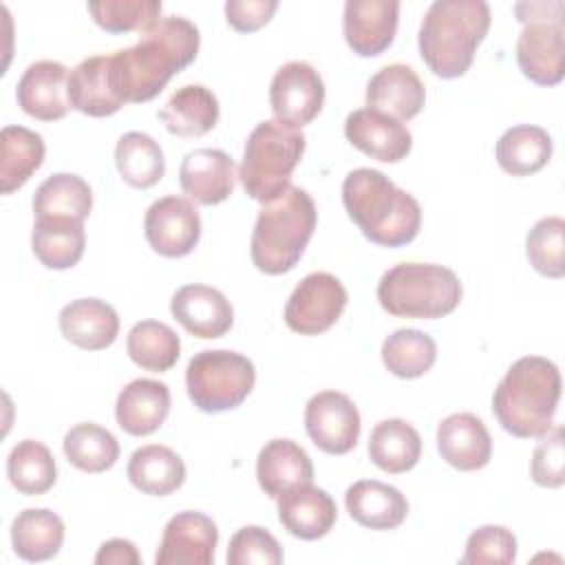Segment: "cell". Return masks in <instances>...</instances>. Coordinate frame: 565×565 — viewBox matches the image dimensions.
<instances>
[{
	"mask_svg": "<svg viewBox=\"0 0 565 565\" xmlns=\"http://www.w3.org/2000/svg\"><path fill=\"white\" fill-rule=\"evenodd\" d=\"M201 35L194 22L181 15L159 18L137 44L110 55V79L124 104H143L157 97L166 84L199 53Z\"/></svg>",
	"mask_w": 565,
	"mask_h": 565,
	"instance_id": "6da1fadb",
	"label": "cell"
},
{
	"mask_svg": "<svg viewBox=\"0 0 565 565\" xmlns=\"http://www.w3.org/2000/svg\"><path fill=\"white\" fill-rule=\"evenodd\" d=\"M342 203L349 218L375 245L402 247L419 234L422 207L417 199L380 170H351L342 181Z\"/></svg>",
	"mask_w": 565,
	"mask_h": 565,
	"instance_id": "7a4b0ae2",
	"label": "cell"
},
{
	"mask_svg": "<svg viewBox=\"0 0 565 565\" xmlns=\"http://www.w3.org/2000/svg\"><path fill=\"white\" fill-rule=\"evenodd\" d=\"M558 399V366L541 355H523L497 384L492 413L505 433L534 439L543 437L554 426Z\"/></svg>",
	"mask_w": 565,
	"mask_h": 565,
	"instance_id": "3957f363",
	"label": "cell"
},
{
	"mask_svg": "<svg viewBox=\"0 0 565 565\" xmlns=\"http://www.w3.org/2000/svg\"><path fill=\"white\" fill-rule=\"evenodd\" d=\"M490 7L483 0H435L419 24V55L433 75L461 77L490 29Z\"/></svg>",
	"mask_w": 565,
	"mask_h": 565,
	"instance_id": "277c9868",
	"label": "cell"
},
{
	"mask_svg": "<svg viewBox=\"0 0 565 565\" xmlns=\"http://www.w3.org/2000/svg\"><path fill=\"white\" fill-rule=\"evenodd\" d=\"M318 212L307 190L289 185L278 199L263 203L249 243V254L263 274L294 269L316 230Z\"/></svg>",
	"mask_w": 565,
	"mask_h": 565,
	"instance_id": "5b68a950",
	"label": "cell"
},
{
	"mask_svg": "<svg viewBox=\"0 0 565 565\" xmlns=\"http://www.w3.org/2000/svg\"><path fill=\"white\" fill-rule=\"evenodd\" d=\"M461 294L457 274L433 263H399L377 282V300L395 318H444L459 307Z\"/></svg>",
	"mask_w": 565,
	"mask_h": 565,
	"instance_id": "8992f818",
	"label": "cell"
},
{
	"mask_svg": "<svg viewBox=\"0 0 565 565\" xmlns=\"http://www.w3.org/2000/svg\"><path fill=\"white\" fill-rule=\"evenodd\" d=\"M305 152V135L276 119L260 121L247 137L238 179L247 196L258 203L278 199Z\"/></svg>",
	"mask_w": 565,
	"mask_h": 565,
	"instance_id": "52a82bcc",
	"label": "cell"
},
{
	"mask_svg": "<svg viewBox=\"0 0 565 565\" xmlns=\"http://www.w3.org/2000/svg\"><path fill=\"white\" fill-rule=\"evenodd\" d=\"M254 384L256 369L252 360L227 349L199 351L185 369L188 395L203 413H223L241 406Z\"/></svg>",
	"mask_w": 565,
	"mask_h": 565,
	"instance_id": "ba28073f",
	"label": "cell"
},
{
	"mask_svg": "<svg viewBox=\"0 0 565 565\" xmlns=\"http://www.w3.org/2000/svg\"><path fill=\"white\" fill-rule=\"evenodd\" d=\"M347 289L333 274H307L285 305V324L300 335H318L331 329L347 307Z\"/></svg>",
	"mask_w": 565,
	"mask_h": 565,
	"instance_id": "9c48e42d",
	"label": "cell"
},
{
	"mask_svg": "<svg viewBox=\"0 0 565 565\" xmlns=\"http://www.w3.org/2000/svg\"><path fill=\"white\" fill-rule=\"evenodd\" d=\"M269 104L276 121L289 128H302L322 110L324 82L309 62L291 60L271 77Z\"/></svg>",
	"mask_w": 565,
	"mask_h": 565,
	"instance_id": "30bf717a",
	"label": "cell"
},
{
	"mask_svg": "<svg viewBox=\"0 0 565 565\" xmlns=\"http://www.w3.org/2000/svg\"><path fill=\"white\" fill-rule=\"evenodd\" d=\"M309 439L327 455H347L360 439V413L340 391H320L305 406Z\"/></svg>",
	"mask_w": 565,
	"mask_h": 565,
	"instance_id": "8fae6325",
	"label": "cell"
},
{
	"mask_svg": "<svg viewBox=\"0 0 565 565\" xmlns=\"http://www.w3.org/2000/svg\"><path fill=\"white\" fill-rule=\"evenodd\" d=\"M143 234L157 254L181 258L188 256L201 238V216L190 199L170 194L157 199L146 210Z\"/></svg>",
	"mask_w": 565,
	"mask_h": 565,
	"instance_id": "7c38bea8",
	"label": "cell"
},
{
	"mask_svg": "<svg viewBox=\"0 0 565 565\" xmlns=\"http://www.w3.org/2000/svg\"><path fill=\"white\" fill-rule=\"evenodd\" d=\"M218 543L216 523L196 510L177 512L163 527L157 565H210Z\"/></svg>",
	"mask_w": 565,
	"mask_h": 565,
	"instance_id": "4fadbf2b",
	"label": "cell"
},
{
	"mask_svg": "<svg viewBox=\"0 0 565 565\" xmlns=\"http://www.w3.org/2000/svg\"><path fill=\"white\" fill-rule=\"evenodd\" d=\"M397 20V0H349L342 15L344 40L360 57L382 55L395 40Z\"/></svg>",
	"mask_w": 565,
	"mask_h": 565,
	"instance_id": "5bb4252c",
	"label": "cell"
},
{
	"mask_svg": "<svg viewBox=\"0 0 565 565\" xmlns=\"http://www.w3.org/2000/svg\"><path fill=\"white\" fill-rule=\"evenodd\" d=\"M344 137L353 148L384 163H397L406 159L413 148L411 130L373 108H358L349 113L344 121Z\"/></svg>",
	"mask_w": 565,
	"mask_h": 565,
	"instance_id": "9a60e30c",
	"label": "cell"
},
{
	"mask_svg": "<svg viewBox=\"0 0 565 565\" xmlns=\"http://www.w3.org/2000/svg\"><path fill=\"white\" fill-rule=\"evenodd\" d=\"M170 313L190 333L201 340L223 338L234 324L230 300L207 285H183L170 300Z\"/></svg>",
	"mask_w": 565,
	"mask_h": 565,
	"instance_id": "2e32d148",
	"label": "cell"
},
{
	"mask_svg": "<svg viewBox=\"0 0 565 565\" xmlns=\"http://www.w3.org/2000/svg\"><path fill=\"white\" fill-rule=\"evenodd\" d=\"M236 163L218 148H199L183 157L179 181L183 194L199 205L223 203L236 185Z\"/></svg>",
	"mask_w": 565,
	"mask_h": 565,
	"instance_id": "e0dca14e",
	"label": "cell"
},
{
	"mask_svg": "<svg viewBox=\"0 0 565 565\" xmlns=\"http://www.w3.org/2000/svg\"><path fill=\"white\" fill-rule=\"evenodd\" d=\"M516 64L539 86H556L565 75V29L563 24H525L516 40Z\"/></svg>",
	"mask_w": 565,
	"mask_h": 565,
	"instance_id": "ac0fdd59",
	"label": "cell"
},
{
	"mask_svg": "<svg viewBox=\"0 0 565 565\" xmlns=\"http://www.w3.org/2000/svg\"><path fill=\"white\" fill-rule=\"evenodd\" d=\"M15 97L20 108L40 121L62 119L71 108L68 68L55 60L29 64L15 86Z\"/></svg>",
	"mask_w": 565,
	"mask_h": 565,
	"instance_id": "d6986e66",
	"label": "cell"
},
{
	"mask_svg": "<svg viewBox=\"0 0 565 565\" xmlns=\"http://www.w3.org/2000/svg\"><path fill=\"white\" fill-rule=\"evenodd\" d=\"M426 102V88L419 75L406 64L382 66L366 84V108L380 110L397 121L419 115Z\"/></svg>",
	"mask_w": 565,
	"mask_h": 565,
	"instance_id": "ffe728a7",
	"label": "cell"
},
{
	"mask_svg": "<svg viewBox=\"0 0 565 565\" xmlns=\"http://www.w3.org/2000/svg\"><path fill=\"white\" fill-rule=\"evenodd\" d=\"M437 448L441 459L463 472L488 466L492 439L486 424L472 413H452L437 426Z\"/></svg>",
	"mask_w": 565,
	"mask_h": 565,
	"instance_id": "44dd1931",
	"label": "cell"
},
{
	"mask_svg": "<svg viewBox=\"0 0 565 565\" xmlns=\"http://www.w3.org/2000/svg\"><path fill=\"white\" fill-rule=\"evenodd\" d=\"M278 521L282 527L302 541H316L329 534L338 519L331 494L311 483L296 486L278 499Z\"/></svg>",
	"mask_w": 565,
	"mask_h": 565,
	"instance_id": "7402d4cb",
	"label": "cell"
},
{
	"mask_svg": "<svg viewBox=\"0 0 565 565\" xmlns=\"http://www.w3.org/2000/svg\"><path fill=\"white\" fill-rule=\"evenodd\" d=\"M170 413V388L159 380L139 377L128 382L115 404V417L121 430L132 437H146L161 428Z\"/></svg>",
	"mask_w": 565,
	"mask_h": 565,
	"instance_id": "603a6c76",
	"label": "cell"
},
{
	"mask_svg": "<svg viewBox=\"0 0 565 565\" xmlns=\"http://www.w3.org/2000/svg\"><path fill=\"white\" fill-rule=\"evenodd\" d=\"M62 335L86 351H102L117 340L119 316L99 298H79L60 311Z\"/></svg>",
	"mask_w": 565,
	"mask_h": 565,
	"instance_id": "cb8c5ba5",
	"label": "cell"
},
{
	"mask_svg": "<svg viewBox=\"0 0 565 565\" xmlns=\"http://www.w3.org/2000/svg\"><path fill=\"white\" fill-rule=\"evenodd\" d=\"M258 486L269 499H278L282 492L311 483L313 463L302 446L291 439L267 441L256 459Z\"/></svg>",
	"mask_w": 565,
	"mask_h": 565,
	"instance_id": "d4e9b609",
	"label": "cell"
},
{
	"mask_svg": "<svg viewBox=\"0 0 565 565\" xmlns=\"http://www.w3.org/2000/svg\"><path fill=\"white\" fill-rule=\"evenodd\" d=\"M344 505L351 519L369 530H395L408 514L406 497L397 488L375 479H362L349 486Z\"/></svg>",
	"mask_w": 565,
	"mask_h": 565,
	"instance_id": "484cf974",
	"label": "cell"
},
{
	"mask_svg": "<svg viewBox=\"0 0 565 565\" xmlns=\"http://www.w3.org/2000/svg\"><path fill=\"white\" fill-rule=\"evenodd\" d=\"M68 104L88 117H108L124 106L113 88L110 55L86 57L68 73Z\"/></svg>",
	"mask_w": 565,
	"mask_h": 565,
	"instance_id": "4316f807",
	"label": "cell"
},
{
	"mask_svg": "<svg viewBox=\"0 0 565 565\" xmlns=\"http://www.w3.org/2000/svg\"><path fill=\"white\" fill-rule=\"evenodd\" d=\"M218 113V99L207 86L185 84L172 93L159 117L177 137H203L216 126Z\"/></svg>",
	"mask_w": 565,
	"mask_h": 565,
	"instance_id": "83f0119b",
	"label": "cell"
},
{
	"mask_svg": "<svg viewBox=\"0 0 565 565\" xmlns=\"http://www.w3.org/2000/svg\"><path fill=\"white\" fill-rule=\"evenodd\" d=\"M126 472L130 483L150 497H168L185 481L183 459L161 444L137 448L128 459Z\"/></svg>",
	"mask_w": 565,
	"mask_h": 565,
	"instance_id": "f1b7e54d",
	"label": "cell"
},
{
	"mask_svg": "<svg viewBox=\"0 0 565 565\" xmlns=\"http://www.w3.org/2000/svg\"><path fill=\"white\" fill-rule=\"evenodd\" d=\"M86 247L84 221L75 218H35L31 230V249L49 269H68L79 263Z\"/></svg>",
	"mask_w": 565,
	"mask_h": 565,
	"instance_id": "f546056e",
	"label": "cell"
},
{
	"mask_svg": "<svg viewBox=\"0 0 565 565\" xmlns=\"http://www.w3.org/2000/svg\"><path fill=\"white\" fill-rule=\"evenodd\" d=\"M44 139L24 126H4L0 132V190H20L44 161Z\"/></svg>",
	"mask_w": 565,
	"mask_h": 565,
	"instance_id": "4dcf8cb0",
	"label": "cell"
},
{
	"mask_svg": "<svg viewBox=\"0 0 565 565\" xmlns=\"http://www.w3.org/2000/svg\"><path fill=\"white\" fill-rule=\"evenodd\" d=\"M552 137L545 128L521 124L508 128L494 148L497 163L512 177H527L543 170L552 157Z\"/></svg>",
	"mask_w": 565,
	"mask_h": 565,
	"instance_id": "1f68e13d",
	"label": "cell"
},
{
	"mask_svg": "<svg viewBox=\"0 0 565 565\" xmlns=\"http://www.w3.org/2000/svg\"><path fill=\"white\" fill-rule=\"evenodd\" d=\"M369 457L388 475L408 472L422 457V437L406 419H384L369 435Z\"/></svg>",
	"mask_w": 565,
	"mask_h": 565,
	"instance_id": "d6a6232c",
	"label": "cell"
},
{
	"mask_svg": "<svg viewBox=\"0 0 565 565\" xmlns=\"http://www.w3.org/2000/svg\"><path fill=\"white\" fill-rule=\"evenodd\" d=\"M64 543L62 519L46 508H26L11 523V545L29 563L53 558Z\"/></svg>",
	"mask_w": 565,
	"mask_h": 565,
	"instance_id": "836d02e7",
	"label": "cell"
},
{
	"mask_svg": "<svg viewBox=\"0 0 565 565\" xmlns=\"http://www.w3.org/2000/svg\"><path fill=\"white\" fill-rule=\"evenodd\" d=\"M93 207L90 185L71 172L51 174L33 194L35 218H75L84 221Z\"/></svg>",
	"mask_w": 565,
	"mask_h": 565,
	"instance_id": "e575fe53",
	"label": "cell"
},
{
	"mask_svg": "<svg viewBox=\"0 0 565 565\" xmlns=\"http://www.w3.org/2000/svg\"><path fill=\"white\" fill-rule=\"evenodd\" d=\"M115 166L121 179L139 190L157 185L166 174L161 146L146 132L130 130L115 146Z\"/></svg>",
	"mask_w": 565,
	"mask_h": 565,
	"instance_id": "d590c367",
	"label": "cell"
},
{
	"mask_svg": "<svg viewBox=\"0 0 565 565\" xmlns=\"http://www.w3.org/2000/svg\"><path fill=\"white\" fill-rule=\"evenodd\" d=\"M126 349L130 360L143 371L166 373L181 355V340L166 322L141 320L128 331Z\"/></svg>",
	"mask_w": 565,
	"mask_h": 565,
	"instance_id": "8d00e7d4",
	"label": "cell"
},
{
	"mask_svg": "<svg viewBox=\"0 0 565 565\" xmlns=\"http://www.w3.org/2000/svg\"><path fill=\"white\" fill-rule=\"evenodd\" d=\"M64 455L68 463H73L82 472H104L115 466L119 459V441L115 435L93 422L75 424L62 441Z\"/></svg>",
	"mask_w": 565,
	"mask_h": 565,
	"instance_id": "74e56055",
	"label": "cell"
},
{
	"mask_svg": "<svg viewBox=\"0 0 565 565\" xmlns=\"http://www.w3.org/2000/svg\"><path fill=\"white\" fill-rule=\"evenodd\" d=\"M7 477L22 494H44L57 479V468L51 450L35 439L18 441L7 457Z\"/></svg>",
	"mask_w": 565,
	"mask_h": 565,
	"instance_id": "f35d334b",
	"label": "cell"
},
{
	"mask_svg": "<svg viewBox=\"0 0 565 565\" xmlns=\"http://www.w3.org/2000/svg\"><path fill=\"white\" fill-rule=\"evenodd\" d=\"M435 360L437 344L419 329H397L382 342V362L397 377H422L433 369Z\"/></svg>",
	"mask_w": 565,
	"mask_h": 565,
	"instance_id": "ab89813d",
	"label": "cell"
},
{
	"mask_svg": "<svg viewBox=\"0 0 565 565\" xmlns=\"http://www.w3.org/2000/svg\"><path fill=\"white\" fill-rule=\"evenodd\" d=\"M525 256L530 265L545 278L565 276V221L545 216L532 225L525 238Z\"/></svg>",
	"mask_w": 565,
	"mask_h": 565,
	"instance_id": "60d3db41",
	"label": "cell"
},
{
	"mask_svg": "<svg viewBox=\"0 0 565 565\" xmlns=\"http://www.w3.org/2000/svg\"><path fill=\"white\" fill-rule=\"evenodd\" d=\"M95 24L108 33H143L161 15L159 0H102L88 2Z\"/></svg>",
	"mask_w": 565,
	"mask_h": 565,
	"instance_id": "b9f144b4",
	"label": "cell"
},
{
	"mask_svg": "<svg viewBox=\"0 0 565 565\" xmlns=\"http://www.w3.org/2000/svg\"><path fill=\"white\" fill-rule=\"evenodd\" d=\"M516 558V539L503 525H481L468 541L461 556L463 565H510Z\"/></svg>",
	"mask_w": 565,
	"mask_h": 565,
	"instance_id": "7bdbcfd3",
	"label": "cell"
},
{
	"mask_svg": "<svg viewBox=\"0 0 565 565\" xmlns=\"http://www.w3.org/2000/svg\"><path fill=\"white\" fill-rule=\"evenodd\" d=\"M230 565H278L282 563V550L274 534L260 525H245L232 539L227 547Z\"/></svg>",
	"mask_w": 565,
	"mask_h": 565,
	"instance_id": "ee69618b",
	"label": "cell"
},
{
	"mask_svg": "<svg viewBox=\"0 0 565 565\" xmlns=\"http://www.w3.org/2000/svg\"><path fill=\"white\" fill-rule=\"evenodd\" d=\"M565 450H563V428L552 426L536 444L530 461V475L534 483L543 488H561L565 483Z\"/></svg>",
	"mask_w": 565,
	"mask_h": 565,
	"instance_id": "f6af8a7d",
	"label": "cell"
},
{
	"mask_svg": "<svg viewBox=\"0 0 565 565\" xmlns=\"http://www.w3.org/2000/svg\"><path fill=\"white\" fill-rule=\"evenodd\" d=\"M276 0H227L225 2V20L232 29L241 33H252L265 26L276 13Z\"/></svg>",
	"mask_w": 565,
	"mask_h": 565,
	"instance_id": "bcb514c9",
	"label": "cell"
},
{
	"mask_svg": "<svg viewBox=\"0 0 565 565\" xmlns=\"http://www.w3.org/2000/svg\"><path fill=\"white\" fill-rule=\"evenodd\" d=\"M563 0H541V2H516L514 13L516 20L523 24L532 22H550V24H563Z\"/></svg>",
	"mask_w": 565,
	"mask_h": 565,
	"instance_id": "7dc6e473",
	"label": "cell"
},
{
	"mask_svg": "<svg viewBox=\"0 0 565 565\" xmlns=\"http://www.w3.org/2000/svg\"><path fill=\"white\" fill-rule=\"evenodd\" d=\"M97 565H139L141 556L137 547L126 539H110L99 545L95 554Z\"/></svg>",
	"mask_w": 565,
	"mask_h": 565,
	"instance_id": "c3c4849f",
	"label": "cell"
}]
</instances>
